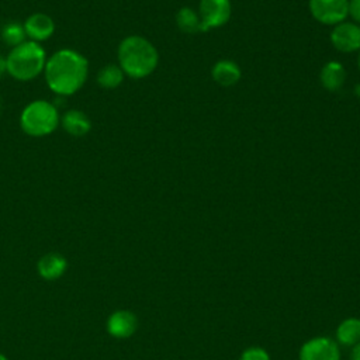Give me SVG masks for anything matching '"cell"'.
<instances>
[{
    "label": "cell",
    "mask_w": 360,
    "mask_h": 360,
    "mask_svg": "<svg viewBox=\"0 0 360 360\" xmlns=\"http://www.w3.org/2000/svg\"><path fill=\"white\" fill-rule=\"evenodd\" d=\"M332 45L340 52H354L360 49V25L353 22H339L330 32Z\"/></svg>",
    "instance_id": "obj_7"
},
{
    "label": "cell",
    "mask_w": 360,
    "mask_h": 360,
    "mask_svg": "<svg viewBox=\"0 0 360 360\" xmlns=\"http://www.w3.org/2000/svg\"><path fill=\"white\" fill-rule=\"evenodd\" d=\"M0 360H7V357L4 354H0Z\"/></svg>",
    "instance_id": "obj_23"
},
{
    "label": "cell",
    "mask_w": 360,
    "mask_h": 360,
    "mask_svg": "<svg viewBox=\"0 0 360 360\" xmlns=\"http://www.w3.org/2000/svg\"><path fill=\"white\" fill-rule=\"evenodd\" d=\"M68 267L66 259L60 253H48L38 262V273L45 280L59 278Z\"/></svg>",
    "instance_id": "obj_13"
},
{
    "label": "cell",
    "mask_w": 360,
    "mask_h": 360,
    "mask_svg": "<svg viewBox=\"0 0 360 360\" xmlns=\"http://www.w3.org/2000/svg\"><path fill=\"white\" fill-rule=\"evenodd\" d=\"M300 360H339V349L328 338H315L302 346Z\"/></svg>",
    "instance_id": "obj_8"
},
{
    "label": "cell",
    "mask_w": 360,
    "mask_h": 360,
    "mask_svg": "<svg viewBox=\"0 0 360 360\" xmlns=\"http://www.w3.org/2000/svg\"><path fill=\"white\" fill-rule=\"evenodd\" d=\"M347 14H350L354 21L360 22V0H349Z\"/></svg>",
    "instance_id": "obj_20"
},
{
    "label": "cell",
    "mask_w": 360,
    "mask_h": 360,
    "mask_svg": "<svg viewBox=\"0 0 360 360\" xmlns=\"http://www.w3.org/2000/svg\"><path fill=\"white\" fill-rule=\"evenodd\" d=\"M7 72V62H6V58L0 56V76Z\"/></svg>",
    "instance_id": "obj_22"
},
{
    "label": "cell",
    "mask_w": 360,
    "mask_h": 360,
    "mask_svg": "<svg viewBox=\"0 0 360 360\" xmlns=\"http://www.w3.org/2000/svg\"><path fill=\"white\" fill-rule=\"evenodd\" d=\"M319 79L326 90L338 91L346 80V70L339 62L332 60L323 65V68L321 69Z\"/></svg>",
    "instance_id": "obj_14"
},
{
    "label": "cell",
    "mask_w": 360,
    "mask_h": 360,
    "mask_svg": "<svg viewBox=\"0 0 360 360\" xmlns=\"http://www.w3.org/2000/svg\"><path fill=\"white\" fill-rule=\"evenodd\" d=\"M97 83L100 87L104 89H115L118 87L124 80V72L120 68V65H105L101 68L97 73Z\"/></svg>",
    "instance_id": "obj_15"
},
{
    "label": "cell",
    "mask_w": 360,
    "mask_h": 360,
    "mask_svg": "<svg viewBox=\"0 0 360 360\" xmlns=\"http://www.w3.org/2000/svg\"><path fill=\"white\" fill-rule=\"evenodd\" d=\"M211 76L215 80V83H218L219 86L229 87L239 82L242 72H240V68L233 60L222 59L212 66Z\"/></svg>",
    "instance_id": "obj_12"
},
{
    "label": "cell",
    "mask_w": 360,
    "mask_h": 360,
    "mask_svg": "<svg viewBox=\"0 0 360 360\" xmlns=\"http://www.w3.org/2000/svg\"><path fill=\"white\" fill-rule=\"evenodd\" d=\"M63 129L73 136H83L90 132L91 121L87 114L80 110H69L60 117Z\"/></svg>",
    "instance_id": "obj_11"
},
{
    "label": "cell",
    "mask_w": 360,
    "mask_h": 360,
    "mask_svg": "<svg viewBox=\"0 0 360 360\" xmlns=\"http://www.w3.org/2000/svg\"><path fill=\"white\" fill-rule=\"evenodd\" d=\"M24 31L27 38L34 42H42L51 38L55 32L53 20L45 13H34L24 21Z\"/></svg>",
    "instance_id": "obj_9"
},
{
    "label": "cell",
    "mask_w": 360,
    "mask_h": 360,
    "mask_svg": "<svg viewBox=\"0 0 360 360\" xmlns=\"http://www.w3.org/2000/svg\"><path fill=\"white\" fill-rule=\"evenodd\" d=\"M136 318L129 311H117L110 315L107 321V330L111 336L118 339L129 338L136 329Z\"/></svg>",
    "instance_id": "obj_10"
},
{
    "label": "cell",
    "mask_w": 360,
    "mask_h": 360,
    "mask_svg": "<svg viewBox=\"0 0 360 360\" xmlns=\"http://www.w3.org/2000/svg\"><path fill=\"white\" fill-rule=\"evenodd\" d=\"M338 339L345 345H353L360 340V321L350 318L340 323L338 329Z\"/></svg>",
    "instance_id": "obj_17"
},
{
    "label": "cell",
    "mask_w": 360,
    "mask_h": 360,
    "mask_svg": "<svg viewBox=\"0 0 360 360\" xmlns=\"http://www.w3.org/2000/svg\"><path fill=\"white\" fill-rule=\"evenodd\" d=\"M48 87L58 96H72L87 80L89 62L75 49H59L46 59L44 69Z\"/></svg>",
    "instance_id": "obj_1"
},
{
    "label": "cell",
    "mask_w": 360,
    "mask_h": 360,
    "mask_svg": "<svg viewBox=\"0 0 360 360\" xmlns=\"http://www.w3.org/2000/svg\"><path fill=\"white\" fill-rule=\"evenodd\" d=\"M349 0H309L312 17L322 24H339L347 15Z\"/></svg>",
    "instance_id": "obj_6"
},
{
    "label": "cell",
    "mask_w": 360,
    "mask_h": 360,
    "mask_svg": "<svg viewBox=\"0 0 360 360\" xmlns=\"http://www.w3.org/2000/svg\"><path fill=\"white\" fill-rule=\"evenodd\" d=\"M198 17L200 31L224 25L231 17V0H201Z\"/></svg>",
    "instance_id": "obj_5"
},
{
    "label": "cell",
    "mask_w": 360,
    "mask_h": 360,
    "mask_svg": "<svg viewBox=\"0 0 360 360\" xmlns=\"http://www.w3.org/2000/svg\"><path fill=\"white\" fill-rule=\"evenodd\" d=\"M176 22L180 31L186 34H194L200 31V25H201L198 14L190 7H181L179 10V13L176 14Z\"/></svg>",
    "instance_id": "obj_16"
},
{
    "label": "cell",
    "mask_w": 360,
    "mask_h": 360,
    "mask_svg": "<svg viewBox=\"0 0 360 360\" xmlns=\"http://www.w3.org/2000/svg\"><path fill=\"white\" fill-rule=\"evenodd\" d=\"M350 360H360V345H357L353 352H352V356H350Z\"/></svg>",
    "instance_id": "obj_21"
},
{
    "label": "cell",
    "mask_w": 360,
    "mask_h": 360,
    "mask_svg": "<svg viewBox=\"0 0 360 360\" xmlns=\"http://www.w3.org/2000/svg\"><path fill=\"white\" fill-rule=\"evenodd\" d=\"M240 360H269V356L260 347H250L243 352Z\"/></svg>",
    "instance_id": "obj_19"
},
{
    "label": "cell",
    "mask_w": 360,
    "mask_h": 360,
    "mask_svg": "<svg viewBox=\"0 0 360 360\" xmlns=\"http://www.w3.org/2000/svg\"><path fill=\"white\" fill-rule=\"evenodd\" d=\"M117 55L124 75L132 79L149 76L156 69L159 60L158 51L152 42L139 35L125 37L118 45Z\"/></svg>",
    "instance_id": "obj_2"
},
{
    "label": "cell",
    "mask_w": 360,
    "mask_h": 360,
    "mask_svg": "<svg viewBox=\"0 0 360 360\" xmlns=\"http://www.w3.org/2000/svg\"><path fill=\"white\" fill-rule=\"evenodd\" d=\"M359 69H360V53H359Z\"/></svg>",
    "instance_id": "obj_24"
},
{
    "label": "cell",
    "mask_w": 360,
    "mask_h": 360,
    "mask_svg": "<svg viewBox=\"0 0 360 360\" xmlns=\"http://www.w3.org/2000/svg\"><path fill=\"white\" fill-rule=\"evenodd\" d=\"M60 122L55 104L46 100H34L28 103L20 115V127L30 136H46L52 134Z\"/></svg>",
    "instance_id": "obj_4"
},
{
    "label": "cell",
    "mask_w": 360,
    "mask_h": 360,
    "mask_svg": "<svg viewBox=\"0 0 360 360\" xmlns=\"http://www.w3.org/2000/svg\"><path fill=\"white\" fill-rule=\"evenodd\" d=\"M46 59L42 45L27 39L11 48L6 56L7 73L20 82L32 80L44 72Z\"/></svg>",
    "instance_id": "obj_3"
},
{
    "label": "cell",
    "mask_w": 360,
    "mask_h": 360,
    "mask_svg": "<svg viewBox=\"0 0 360 360\" xmlns=\"http://www.w3.org/2000/svg\"><path fill=\"white\" fill-rule=\"evenodd\" d=\"M0 35H1V39L4 41V44H7L11 48H14L20 44H22L24 41H27L24 25L20 24V22H7L1 28Z\"/></svg>",
    "instance_id": "obj_18"
}]
</instances>
